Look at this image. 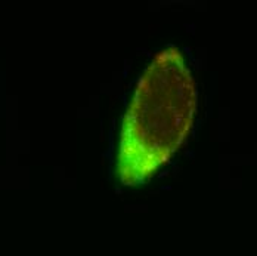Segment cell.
I'll list each match as a JSON object with an SVG mask.
<instances>
[{"label": "cell", "mask_w": 257, "mask_h": 256, "mask_svg": "<svg viewBox=\"0 0 257 256\" xmlns=\"http://www.w3.org/2000/svg\"><path fill=\"white\" fill-rule=\"evenodd\" d=\"M197 86L183 53L160 51L141 77L120 133L117 177L139 185L163 167L185 142L197 113Z\"/></svg>", "instance_id": "cell-1"}]
</instances>
